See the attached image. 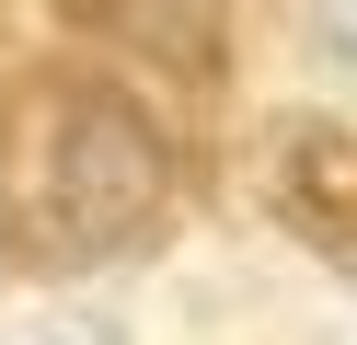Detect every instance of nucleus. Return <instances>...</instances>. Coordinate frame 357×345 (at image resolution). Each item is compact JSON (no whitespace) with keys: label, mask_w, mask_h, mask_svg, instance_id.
<instances>
[{"label":"nucleus","mask_w":357,"mask_h":345,"mask_svg":"<svg viewBox=\"0 0 357 345\" xmlns=\"http://www.w3.org/2000/svg\"><path fill=\"white\" fill-rule=\"evenodd\" d=\"M265 207L300 253H323L357 288V138L334 115H277L265 127Z\"/></svg>","instance_id":"f03ea898"},{"label":"nucleus","mask_w":357,"mask_h":345,"mask_svg":"<svg viewBox=\"0 0 357 345\" xmlns=\"http://www.w3.org/2000/svg\"><path fill=\"white\" fill-rule=\"evenodd\" d=\"M311 46L357 69V0H311Z\"/></svg>","instance_id":"39448f33"},{"label":"nucleus","mask_w":357,"mask_h":345,"mask_svg":"<svg viewBox=\"0 0 357 345\" xmlns=\"http://www.w3.org/2000/svg\"><path fill=\"white\" fill-rule=\"evenodd\" d=\"M173 207V138L127 104L116 81H47L12 115V173H0V219L35 276H93L139 253Z\"/></svg>","instance_id":"f257e3e1"},{"label":"nucleus","mask_w":357,"mask_h":345,"mask_svg":"<svg viewBox=\"0 0 357 345\" xmlns=\"http://www.w3.org/2000/svg\"><path fill=\"white\" fill-rule=\"evenodd\" d=\"M219 23H231V0H104L93 35H127V46H150L162 69L208 81V69H219Z\"/></svg>","instance_id":"7ed1b4c3"},{"label":"nucleus","mask_w":357,"mask_h":345,"mask_svg":"<svg viewBox=\"0 0 357 345\" xmlns=\"http://www.w3.org/2000/svg\"><path fill=\"white\" fill-rule=\"evenodd\" d=\"M12 345H116V334H104L93 311H35V322H24Z\"/></svg>","instance_id":"20e7f679"},{"label":"nucleus","mask_w":357,"mask_h":345,"mask_svg":"<svg viewBox=\"0 0 357 345\" xmlns=\"http://www.w3.org/2000/svg\"><path fill=\"white\" fill-rule=\"evenodd\" d=\"M58 23H81V35H93V23H104V0H58Z\"/></svg>","instance_id":"423d86ee"}]
</instances>
